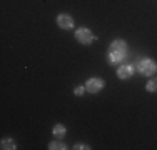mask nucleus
<instances>
[{"label": "nucleus", "instance_id": "nucleus-8", "mask_svg": "<svg viewBox=\"0 0 157 150\" xmlns=\"http://www.w3.org/2000/svg\"><path fill=\"white\" fill-rule=\"evenodd\" d=\"M0 147H2L3 150H15L17 145H15V142H13L12 138H3V140L0 142Z\"/></svg>", "mask_w": 157, "mask_h": 150}, {"label": "nucleus", "instance_id": "nucleus-10", "mask_svg": "<svg viewBox=\"0 0 157 150\" xmlns=\"http://www.w3.org/2000/svg\"><path fill=\"white\" fill-rule=\"evenodd\" d=\"M145 90H147V92H157V77L151 78V80L145 84Z\"/></svg>", "mask_w": 157, "mask_h": 150}, {"label": "nucleus", "instance_id": "nucleus-3", "mask_svg": "<svg viewBox=\"0 0 157 150\" xmlns=\"http://www.w3.org/2000/svg\"><path fill=\"white\" fill-rule=\"evenodd\" d=\"M75 39H77V42L78 43H82V45H90L92 42H94V33L90 32L89 28H85V27H80L75 32Z\"/></svg>", "mask_w": 157, "mask_h": 150}, {"label": "nucleus", "instance_id": "nucleus-6", "mask_svg": "<svg viewBox=\"0 0 157 150\" xmlns=\"http://www.w3.org/2000/svg\"><path fill=\"white\" fill-rule=\"evenodd\" d=\"M134 70H136V67L129 65V63H125V65H119L117 77L121 78V80H127V78H130L134 75Z\"/></svg>", "mask_w": 157, "mask_h": 150}, {"label": "nucleus", "instance_id": "nucleus-11", "mask_svg": "<svg viewBox=\"0 0 157 150\" xmlns=\"http://www.w3.org/2000/svg\"><path fill=\"white\" fill-rule=\"evenodd\" d=\"M84 92H87V90H85V85H77V87L74 88V93H75L77 97H82Z\"/></svg>", "mask_w": 157, "mask_h": 150}, {"label": "nucleus", "instance_id": "nucleus-7", "mask_svg": "<svg viewBox=\"0 0 157 150\" xmlns=\"http://www.w3.org/2000/svg\"><path fill=\"white\" fill-rule=\"evenodd\" d=\"M52 133L55 135V138H63V135L67 133L65 125H62V123H55L54 129H52Z\"/></svg>", "mask_w": 157, "mask_h": 150}, {"label": "nucleus", "instance_id": "nucleus-1", "mask_svg": "<svg viewBox=\"0 0 157 150\" xmlns=\"http://www.w3.org/2000/svg\"><path fill=\"white\" fill-rule=\"evenodd\" d=\"M127 52H129V48H127V43L124 42L122 39H117L114 40L109 48H107V62L110 63V65H121L122 62H124V58L127 57Z\"/></svg>", "mask_w": 157, "mask_h": 150}, {"label": "nucleus", "instance_id": "nucleus-2", "mask_svg": "<svg viewBox=\"0 0 157 150\" xmlns=\"http://www.w3.org/2000/svg\"><path fill=\"white\" fill-rule=\"evenodd\" d=\"M134 67H136V70H137L140 75H145V77H152V75L157 72V63H155V60L147 58V57H145V58H140Z\"/></svg>", "mask_w": 157, "mask_h": 150}, {"label": "nucleus", "instance_id": "nucleus-4", "mask_svg": "<svg viewBox=\"0 0 157 150\" xmlns=\"http://www.w3.org/2000/svg\"><path fill=\"white\" fill-rule=\"evenodd\" d=\"M84 85H85V90H87L89 93H97L105 87V82L99 77H92V78H89V80H85Z\"/></svg>", "mask_w": 157, "mask_h": 150}, {"label": "nucleus", "instance_id": "nucleus-9", "mask_svg": "<svg viewBox=\"0 0 157 150\" xmlns=\"http://www.w3.org/2000/svg\"><path fill=\"white\" fill-rule=\"evenodd\" d=\"M48 148L50 150H65L67 147H65L63 142H60V138H57L55 142H50V144H48Z\"/></svg>", "mask_w": 157, "mask_h": 150}, {"label": "nucleus", "instance_id": "nucleus-12", "mask_svg": "<svg viewBox=\"0 0 157 150\" xmlns=\"http://www.w3.org/2000/svg\"><path fill=\"white\" fill-rule=\"evenodd\" d=\"M74 148L75 150H84V148H90V147H87V145H84V144H77Z\"/></svg>", "mask_w": 157, "mask_h": 150}, {"label": "nucleus", "instance_id": "nucleus-5", "mask_svg": "<svg viewBox=\"0 0 157 150\" xmlns=\"http://www.w3.org/2000/svg\"><path fill=\"white\" fill-rule=\"evenodd\" d=\"M57 25L63 30H72L74 28V18L69 13H59L57 15Z\"/></svg>", "mask_w": 157, "mask_h": 150}]
</instances>
